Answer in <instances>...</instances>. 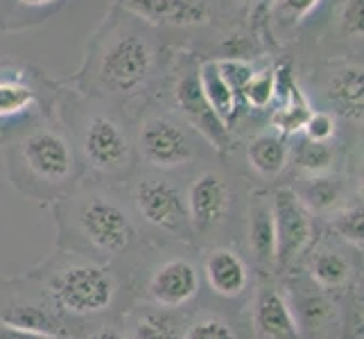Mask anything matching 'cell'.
<instances>
[{"label":"cell","mask_w":364,"mask_h":339,"mask_svg":"<svg viewBox=\"0 0 364 339\" xmlns=\"http://www.w3.org/2000/svg\"><path fill=\"white\" fill-rule=\"evenodd\" d=\"M7 177L21 195L34 202H57L82 177V163L70 138L43 124L18 134L5 145Z\"/></svg>","instance_id":"obj_3"},{"label":"cell","mask_w":364,"mask_h":339,"mask_svg":"<svg viewBox=\"0 0 364 339\" xmlns=\"http://www.w3.org/2000/svg\"><path fill=\"white\" fill-rule=\"evenodd\" d=\"M82 339H127V337H124L120 325L107 321V323H100L95 328H91Z\"/></svg>","instance_id":"obj_36"},{"label":"cell","mask_w":364,"mask_h":339,"mask_svg":"<svg viewBox=\"0 0 364 339\" xmlns=\"http://www.w3.org/2000/svg\"><path fill=\"white\" fill-rule=\"evenodd\" d=\"M183 339H240V333L222 312H199L188 319Z\"/></svg>","instance_id":"obj_28"},{"label":"cell","mask_w":364,"mask_h":339,"mask_svg":"<svg viewBox=\"0 0 364 339\" xmlns=\"http://www.w3.org/2000/svg\"><path fill=\"white\" fill-rule=\"evenodd\" d=\"M55 212L59 224L57 249L114 262L141 240L136 212L111 183H77L68 195L57 199Z\"/></svg>","instance_id":"obj_2"},{"label":"cell","mask_w":364,"mask_h":339,"mask_svg":"<svg viewBox=\"0 0 364 339\" xmlns=\"http://www.w3.org/2000/svg\"><path fill=\"white\" fill-rule=\"evenodd\" d=\"M247 240L249 254L256 267L262 274L274 271V215H272V197L256 193L249 199V217H247Z\"/></svg>","instance_id":"obj_21"},{"label":"cell","mask_w":364,"mask_h":339,"mask_svg":"<svg viewBox=\"0 0 364 339\" xmlns=\"http://www.w3.org/2000/svg\"><path fill=\"white\" fill-rule=\"evenodd\" d=\"M3 292H5V290H3Z\"/></svg>","instance_id":"obj_38"},{"label":"cell","mask_w":364,"mask_h":339,"mask_svg":"<svg viewBox=\"0 0 364 339\" xmlns=\"http://www.w3.org/2000/svg\"><path fill=\"white\" fill-rule=\"evenodd\" d=\"M247 161L262 179H276L290 163V145L287 138L276 131L256 134L247 145Z\"/></svg>","instance_id":"obj_23"},{"label":"cell","mask_w":364,"mask_h":339,"mask_svg":"<svg viewBox=\"0 0 364 339\" xmlns=\"http://www.w3.org/2000/svg\"><path fill=\"white\" fill-rule=\"evenodd\" d=\"M310 111L312 107L308 102V97L294 80L287 93L279 99V107L272 113V127L276 129V134H281L285 138L296 136L299 131H304V124L310 116Z\"/></svg>","instance_id":"obj_25"},{"label":"cell","mask_w":364,"mask_h":339,"mask_svg":"<svg viewBox=\"0 0 364 339\" xmlns=\"http://www.w3.org/2000/svg\"><path fill=\"white\" fill-rule=\"evenodd\" d=\"M202 290V271L188 256H170L149 271L145 281V301L166 310H183Z\"/></svg>","instance_id":"obj_12"},{"label":"cell","mask_w":364,"mask_h":339,"mask_svg":"<svg viewBox=\"0 0 364 339\" xmlns=\"http://www.w3.org/2000/svg\"><path fill=\"white\" fill-rule=\"evenodd\" d=\"M362 7L364 0H344L340 5V16H337L340 32H344V36L350 41H362V32H364Z\"/></svg>","instance_id":"obj_32"},{"label":"cell","mask_w":364,"mask_h":339,"mask_svg":"<svg viewBox=\"0 0 364 339\" xmlns=\"http://www.w3.org/2000/svg\"><path fill=\"white\" fill-rule=\"evenodd\" d=\"M308 281L323 292H340L353 283L358 267L342 242H319L308 251Z\"/></svg>","instance_id":"obj_18"},{"label":"cell","mask_w":364,"mask_h":339,"mask_svg":"<svg viewBox=\"0 0 364 339\" xmlns=\"http://www.w3.org/2000/svg\"><path fill=\"white\" fill-rule=\"evenodd\" d=\"M132 204L136 217L149 229H154L179 242H193V226L188 217L183 190L166 177L149 174L136 181L132 190Z\"/></svg>","instance_id":"obj_6"},{"label":"cell","mask_w":364,"mask_h":339,"mask_svg":"<svg viewBox=\"0 0 364 339\" xmlns=\"http://www.w3.org/2000/svg\"><path fill=\"white\" fill-rule=\"evenodd\" d=\"M0 321L32 333L77 339L70 325L53 308L50 298L41 292V287H36L25 276L14 281V287L7 290V301L0 310Z\"/></svg>","instance_id":"obj_10"},{"label":"cell","mask_w":364,"mask_h":339,"mask_svg":"<svg viewBox=\"0 0 364 339\" xmlns=\"http://www.w3.org/2000/svg\"><path fill=\"white\" fill-rule=\"evenodd\" d=\"M188 217L195 240H213L229 222L233 208V190L229 179L218 170H204L193 179L186 193Z\"/></svg>","instance_id":"obj_9"},{"label":"cell","mask_w":364,"mask_h":339,"mask_svg":"<svg viewBox=\"0 0 364 339\" xmlns=\"http://www.w3.org/2000/svg\"><path fill=\"white\" fill-rule=\"evenodd\" d=\"M299 195L301 202L312 215L331 217L337 210L344 208L348 202V183L342 174H315V177H301L299 183L290 185Z\"/></svg>","instance_id":"obj_20"},{"label":"cell","mask_w":364,"mask_h":339,"mask_svg":"<svg viewBox=\"0 0 364 339\" xmlns=\"http://www.w3.org/2000/svg\"><path fill=\"white\" fill-rule=\"evenodd\" d=\"M328 229L340 242L353 247L355 251H362L364 242V210L362 199L360 202H350L344 208H340L335 215L328 217Z\"/></svg>","instance_id":"obj_27"},{"label":"cell","mask_w":364,"mask_h":339,"mask_svg":"<svg viewBox=\"0 0 364 339\" xmlns=\"http://www.w3.org/2000/svg\"><path fill=\"white\" fill-rule=\"evenodd\" d=\"M240 97L245 99V104L254 111H265L276 99V82H274V68L256 70L251 75V80L242 89Z\"/></svg>","instance_id":"obj_29"},{"label":"cell","mask_w":364,"mask_h":339,"mask_svg":"<svg viewBox=\"0 0 364 339\" xmlns=\"http://www.w3.org/2000/svg\"><path fill=\"white\" fill-rule=\"evenodd\" d=\"M285 296L290 301L294 319L304 339H342L344 317L340 306L328 292L319 290L315 283H285Z\"/></svg>","instance_id":"obj_11"},{"label":"cell","mask_w":364,"mask_h":339,"mask_svg":"<svg viewBox=\"0 0 364 339\" xmlns=\"http://www.w3.org/2000/svg\"><path fill=\"white\" fill-rule=\"evenodd\" d=\"M215 64H218V70L224 77V82H227L231 86V91L240 97L242 89L251 80V75L256 72V68L251 66V61H247L242 57H220V59H215Z\"/></svg>","instance_id":"obj_31"},{"label":"cell","mask_w":364,"mask_h":339,"mask_svg":"<svg viewBox=\"0 0 364 339\" xmlns=\"http://www.w3.org/2000/svg\"><path fill=\"white\" fill-rule=\"evenodd\" d=\"M75 149L82 170L91 172L102 183L124 181L136 163V147L127 127L116 113L102 109H93L84 116L80 145Z\"/></svg>","instance_id":"obj_5"},{"label":"cell","mask_w":364,"mask_h":339,"mask_svg":"<svg viewBox=\"0 0 364 339\" xmlns=\"http://www.w3.org/2000/svg\"><path fill=\"white\" fill-rule=\"evenodd\" d=\"M231 3H247V0H231Z\"/></svg>","instance_id":"obj_37"},{"label":"cell","mask_w":364,"mask_h":339,"mask_svg":"<svg viewBox=\"0 0 364 339\" xmlns=\"http://www.w3.org/2000/svg\"><path fill=\"white\" fill-rule=\"evenodd\" d=\"M304 134L308 141L331 143L337 134V122L331 111H310V116L304 124Z\"/></svg>","instance_id":"obj_33"},{"label":"cell","mask_w":364,"mask_h":339,"mask_svg":"<svg viewBox=\"0 0 364 339\" xmlns=\"http://www.w3.org/2000/svg\"><path fill=\"white\" fill-rule=\"evenodd\" d=\"M364 77L358 64H337L326 77V97L337 116L346 120H362L364 109Z\"/></svg>","instance_id":"obj_22"},{"label":"cell","mask_w":364,"mask_h":339,"mask_svg":"<svg viewBox=\"0 0 364 339\" xmlns=\"http://www.w3.org/2000/svg\"><path fill=\"white\" fill-rule=\"evenodd\" d=\"M11 5H16L18 9H25V11H34L36 18L43 21L50 11L59 9L61 5L66 3V0H9Z\"/></svg>","instance_id":"obj_34"},{"label":"cell","mask_w":364,"mask_h":339,"mask_svg":"<svg viewBox=\"0 0 364 339\" xmlns=\"http://www.w3.org/2000/svg\"><path fill=\"white\" fill-rule=\"evenodd\" d=\"M188 315H181L179 310H166L156 306H138L129 308L122 315V321H127L124 337L127 339H183Z\"/></svg>","instance_id":"obj_19"},{"label":"cell","mask_w":364,"mask_h":339,"mask_svg":"<svg viewBox=\"0 0 364 339\" xmlns=\"http://www.w3.org/2000/svg\"><path fill=\"white\" fill-rule=\"evenodd\" d=\"M197 75H199V84H202V91L208 99V104L231 127L237 116V95L231 91V86L224 82V77L218 70L215 59L202 61L197 68Z\"/></svg>","instance_id":"obj_24"},{"label":"cell","mask_w":364,"mask_h":339,"mask_svg":"<svg viewBox=\"0 0 364 339\" xmlns=\"http://www.w3.org/2000/svg\"><path fill=\"white\" fill-rule=\"evenodd\" d=\"M43 77L32 68L0 66V127L7 129L43 109Z\"/></svg>","instance_id":"obj_14"},{"label":"cell","mask_w":364,"mask_h":339,"mask_svg":"<svg viewBox=\"0 0 364 339\" xmlns=\"http://www.w3.org/2000/svg\"><path fill=\"white\" fill-rule=\"evenodd\" d=\"M335 147L331 143H317V141H299L292 149V163L301 172V177H315V174H328L335 172Z\"/></svg>","instance_id":"obj_26"},{"label":"cell","mask_w":364,"mask_h":339,"mask_svg":"<svg viewBox=\"0 0 364 339\" xmlns=\"http://www.w3.org/2000/svg\"><path fill=\"white\" fill-rule=\"evenodd\" d=\"M202 271L210 292L220 298L237 301L247 296L251 287V269L233 247H210L204 254Z\"/></svg>","instance_id":"obj_17"},{"label":"cell","mask_w":364,"mask_h":339,"mask_svg":"<svg viewBox=\"0 0 364 339\" xmlns=\"http://www.w3.org/2000/svg\"><path fill=\"white\" fill-rule=\"evenodd\" d=\"M251 330L256 339H304L283 285L262 279L249 298Z\"/></svg>","instance_id":"obj_15"},{"label":"cell","mask_w":364,"mask_h":339,"mask_svg":"<svg viewBox=\"0 0 364 339\" xmlns=\"http://www.w3.org/2000/svg\"><path fill=\"white\" fill-rule=\"evenodd\" d=\"M127 14L149 25H172V28H199L213 18L206 0H114Z\"/></svg>","instance_id":"obj_16"},{"label":"cell","mask_w":364,"mask_h":339,"mask_svg":"<svg viewBox=\"0 0 364 339\" xmlns=\"http://www.w3.org/2000/svg\"><path fill=\"white\" fill-rule=\"evenodd\" d=\"M0 339H73V337H55V335L32 333V330L14 328V325H7V323L0 321Z\"/></svg>","instance_id":"obj_35"},{"label":"cell","mask_w":364,"mask_h":339,"mask_svg":"<svg viewBox=\"0 0 364 339\" xmlns=\"http://www.w3.org/2000/svg\"><path fill=\"white\" fill-rule=\"evenodd\" d=\"M156 59L159 48L152 36L134 25L116 23L93 43L86 75H91V84L100 93L132 97L152 80Z\"/></svg>","instance_id":"obj_4"},{"label":"cell","mask_w":364,"mask_h":339,"mask_svg":"<svg viewBox=\"0 0 364 339\" xmlns=\"http://www.w3.org/2000/svg\"><path fill=\"white\" fill-rule=\"evenodd\" d=\"M274 215V271H292L315 244V215L292 188H279L272 195Z\"/></svg>","instance_id":"obj_7"},{"label":"cell","mask_w":364,"mask_h":339,"mask_svg":"<svg viewBox=\"0 0 364 339\" xmlns=\"http://www.w3.org/2000/svg\"><path fill=\"white\" fill-rule=\"evenodd\" d=\"M174 102H177L188 127H193L199 136L206 138L208 145L215 147L220 154H227L233 147L231 127L208 104L195 68L179 75L177 84H174Z\"/></svg>","instance_id":"obj_13"},{"label":"cell","mask_w":364,"mask_h":339,"mask_svg":"<svg viewBox=\"0 0 364 339\" xmlns=\"http://www.w3.org/2000/svg\"><path fill=\"white\" fill-rule=\"evenodd\" d=\"M50 298L75 337L82 323L111 321L132 308L134 290L111 262H100L82 254L57 249L39 267L25 274Z\"/></svg>","instance_id":"obj_1"},{"label":"cell","mask_w":364,"mask_h":339,"mask_svg":"<svg viewBox=\"0 0 364 339\" xmlns=\"http://www.w3.org/2000/svg\"><path fill=\"white\" fill-rule=\"evenodd\" d=\"M321 0H274L272 3V18L281 28H294L306 16L317 9Z\"/></svg>","instance_id":"obj_30"},{"label":"cell","mask_w":364,"mask_h":339,"mask_svg":"<svg viewBox=\"0 0 364 339\" xmlns=\"http://www.w3.org/2000/svg\"><path fill=\"white\" fill-rule=\"evenodd\" d=\"M134 147L145 166L156 172L179 170L195 158V143L188 124L168 113L145 116L138 124Z\"/></svg>","instance_id":"obj_8"}]
</instances>
